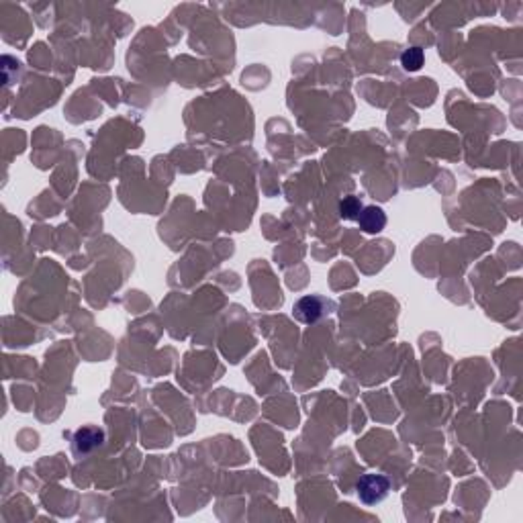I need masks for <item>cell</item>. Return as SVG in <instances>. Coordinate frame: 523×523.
<instances>
[{"label": "cell", "instance_id": "obj_1", "mask_svg": "<svg viewBox=\"0 0 523 523\" xmlns=\"http://www.w3.org/2000/svg\"><path fill=\"white\" fill-rule=\"evenodd\" d=\"M390 491V480L385 474H364L356 484L360 501L368 507L382 503Z\"/></svg>", "mask_w": 523, "mask_h": 523}, {"label": "cell", "instance_id": "obj_2", "mask_svg": "<svg viewBox=\"0 0 523 523\" xmlns=\"http://www.w3.org/2000/svg\"><path fill=\"white\" fill-rule=\"evenodd\" d=\"M327 313L329 300H325L323 297H317V295L303 297L293 307V315H295V319L300 321V323H315V321H319L323 315Z\"/></svg>", "mask_w": 523, "mask_h": 523}, {"label": "cell", "instance_id": "obj_3", "mask_svg": "<svg viewBox=\"0 0 523 523\" xmlns=\"http://www.w3.org/2000/svg\"><path fill=\"white\" fill-rule=\"evenodd\" d=\"M358 225L362 231H366V233H380L385 227H387V213L380 209V207H364V209L360 210L358 215Z\"/></svg>", "mask_w": 523, "mask_h": 523}, {"label": "cell", "instance_id": "obj_5", "mask_svg": "<svg viewBox=\"0 0 523 523\" xmlns=\"http://www.w3.org/2000/svg\"><path fill=\"white\" fill-rule=\"evenodd\" d=\"M423 61H425V54H423L421 47H409V49H405L403 56H401V66H403L407 72H417V70H421Z\"/></svg>", "mask_w": 523, "mask_h": 523}, {"label": "cell", "instance_id": "obj_4", "mask_svg": "<svg viewBox=\"0 0 523 523\" xmlns=\"http://www.w3.org/2000/svg\"><path fill=\"white\" fill-rule=\"evenodd\" d=\"M105 440V434L98 427H84L74 435V450L78 454H86L90 450L98 448Z\"/></svg>", "mask_w": 523, "mask_h": 523}, {"label": "cell", "instance_id": "obj_6", "mask_svg": "<svg viewBox=\"0 0 523 523\" xmlns=\"http://www.w3.org/2000/svg\"><path fill=\"white\" fill-rule=\"evenodd\" d=\"M362 209L364 207H362V200L358 196H345L344 200L340 203V217L345 219V221H356Z\"/></svg>", "mask_w": 523, "mask_h": 523}]
</instances>
